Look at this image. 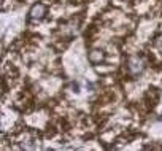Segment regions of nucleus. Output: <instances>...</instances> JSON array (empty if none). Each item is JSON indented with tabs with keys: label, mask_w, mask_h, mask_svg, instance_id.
<instances>
[{
	"label": "nucleus",
	"mask_w": 162,
	"mask_h": 151,
	"mask_svg": "<svg viewBox=\"0 0 162 151\" xmlns=\"http://www.w3.org/2000/svg\"><path fill=\"white\" fill-rule=\"evenodd\" d=\"M154 46H156V48L162 53V35H159V37L154 38Z\"/></svg>",
	"instance_id": "obj_4"
},
{
	"label": "nucleus",
	"mask_w": 162,
	"mask_h": 151,
	"mask_svg": "<svg viewBox=\"0 0 162 151\" xmlns=\"http://www.w3.org/2000/svg\"><path fill=\"white\" fill-rule=\"evenodd\" d=\"M45 14H46V5H43V3H35L29 11V19L38 22L45 18Z\"/></svg>",
	"instance_id": "obj_2"
},
{
	"label": "nucleus",
	"mask_w": 162,
	"mask_h": 151,
	"mask_svg": "<svg viewBox=\"0 0 162 151\" xmlns=\"http://www.w3.org/2000/svg\"><path fill=\"white\" fill-rule=\"evenodd\" d=\"M89 59H91V62H92V64H98V62L103 61V53H102V51H92V53H91V56H89Z\"/></svg>",
	"instance_id": "obj_3"
},
{
	"label": "nucleus",
	"mask_w": 162,
	"mask_h": 151,
	"mask_svg": "<svg viewBox=\"0 0 162 151\" xmlns=\"http://www.w3.org/2000/svg\"><path fill=\"white\" fill-rule=\"evenodd\" d=\"M145 68H146V62L141 56H130V57H127V61H126V72H127V75L132 76V78L140 76L141 73L145 72Z\"/></svg>",
	"instance_id": "obj_1"
}]
</instances>
